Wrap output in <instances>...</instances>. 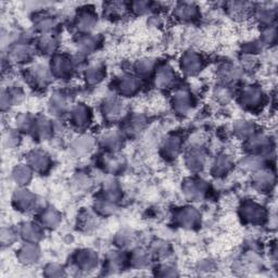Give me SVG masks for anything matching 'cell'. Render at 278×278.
Returning a JSON list of instances; mask_svg holds the SVG:
<instances>
[{"label": "cell", "mask_w": 278, "mask_h": 278, "mask_svg": "<svg viewBox=\"0 0 278 278\" xmlns=\"http://www.w3.org/2000/svg\"><path fill=\"white\" fill-rule=\"evenodd\" d=\"M52 129H54V127H52V125L49 123L48 120L40 119V120L35 122L34 130L36 131V133H37L39 137L46 138L47 136H49L51 134Z\"/></svg>", "instance_id": "30"}, {"label": "cell", "mask_w": 278, "mask_h": 278, "mask_svg": "<svg viewBox=\"0 0 278 278\" xmlns=\"http://www.w3.org/2000/svg\"><path fill=\"white\" fill-rule=\"evenodd\" d=\"M132 9L135 11L137 14H143L146 13L147 11H149L150 9V2L147 1H137V2H133L131 4Z\"/></svg>", "instance_id": "42"}, {"label": "cell", "mask_w": 278, "mask_h": 278, "mask_svg": "<svg viewBox=\"0 0 278 278\" xmlns=\"http://www.w3.org/2000/svg\"><path fill=\"white\" fill-rule=\"evenodd\" d=\"M27 162L31 169L36 172H46L50 166L49 155L40 150L32 151L28 154Z\"/></svg>", "instance_id": "4"}, {"label": "cell", "mask_w": 278, "mask_h": 278, "mask_svg": "<svg viewBox=\"0 0 278 278\" xmlns=\"http://www.w3.org/2000/svg\"><path fill=\"white\" fill-rule=\"evenodd\" d=\"M77 260H78L77 261L78 264L82 266L84 270H89L91 268H94V266L97 264V256L94 252L89 250L80 251Z\"/></svg>", "instance_id": "26"}, {"label": "cell", "mask_w": 278, "mask_h": 278, "mask_svg": "<svg viewBox=\"0 0 278 278\" xmlns=\"http://www.w3.org/2000/svg\"><path fill=\"white\" fill-rule=\"evenodd\" d=\"M175 71L171 67H161L155 73V86H158L159 88H167V87H170L175 82Z\"/></svg>", "instance_id": "11"}, {"label": "cell", "mask_w": 278, "mask_h": 278, "mask_svg": "<svg viewBox=\"0 0 278 278\" xmlns=\"http://www.w3.org/2000/svg\"><path fill=\"white\" fill-rule=\"evenodd\" d=\"M202 67H204V61L195 51H188L182 57L181 68L184 73L188 75H195L201 71Z\"/></svg>", "instance_id": "1"}, {"label": "cell", "mask_w": 278, "mask_h": 278, "mask_svg": "<svg viewBox=\"0 0 278 278\" xmlns=\"http://www.w3.org/2000/svg\"><path fill=\"white\" fill-rule=\"evenodd\" d=\"M12 204L16 208V210L28 212L36 204V197L26 189H19L13 195Z\"/></svg>", "instance_id": "2"}, {"label": "cell", "mask_w": 278, "mask_h": 278, "mask_svg": "<svg viewBox=\"0 0 278 278\" xmlns=\"http://www.w3.org/2000/svg\"><path fill=\"white\" fill-rule=\"evenodd\" d=\"M177 219L182 227L194 228L200 221V215L194 208H185L178 213Z\"/></svg>", "instance_id": "13"}, {"label": "cell", "mask_w": 278, "mask_h": 278, "mask_svg": "<svg viewBox=\"0 0 278 278\" xmlns=\"http://www.w3.org/2000/svg\"><path fill=\"white\" fill-rule=\"evenodd\" d=\"M121 135L117 132H110L102 137L103 146L109 149H114L121 144Z\"/></svg>", "instance_id": "33"}, {"label": "cell", "mask_w": 278, "mask_h": 278, "mask_svg": "<svg viewBox=\"0 0 278 278\" xmlns=\"http://www.w3.org/2000/svg\"><path fill=\"white\" fill-rule=\"evenodd\" d=\"M39 49L43 51V54H54L57 48V40L55 37L49 36V34H46L38 43Z\"/></svg>", "instance_id": "28"}, {"label": "cell", "mask_w": 278, "mask_h": 278, "mask_svg": "<svg viewBox=\"0 0 278 278\" xmlns=\"http://www.w3.org/2000/svg\"><path fill=\"white\" fill-rule=\"evenodd\" d=\"M17 135L14 134V133H8L7 136H4V142L8 143V147H12L15 146L17 143V140H13V139H16Z\"/></svg>", "instance_id": "43"}, {"label": "cell", "mask_w": 278, "mask_h": 278, "mask_svg": "<svg viewBox=\"0 0 278 278\" xmlns=\"http://www.w3.org/2000/svg\"><path fill=\"white\" fill-rule=\"evenodd\" d=\"M251 131H253V124L250 123V121H238L235 125V132L240 137L249 136Z\"/></svg>", "instance_id": "36"}, {"label": "cell", "mask_w": 278, "mask_h": 278, "mask_svg": "<svg viewBox=\"0 0 278 278\" xmlns=\"http://www.w3.org/2000/svg\"><path fill=\"white\" fill-rule=\"evenodd\" d=\"M50 73L51 71L49 72V69L44 67L43 65H37L31 69L30 77L35 84L45 86L50 80Z\"/></svg>", "instance_id": "19"}, {"label": "cell", "mask_w": 278, "mask_h": 278, "mask_svg": "<svg viewBox=\"0 0 278 278\" xmlns=\"http://www.w3.org/2000/svg\"><path fill=\"white\" fill-rule=\"evenodd\" d=\"M71 120L72 123L79 129L88 126L91 121V113L89 111L88 107L84 104H77L76 107L73 108L71 112Z\"/></svg>", "instance_id": "8"}, {"label": "cell", "mask_w": 278, "mask_h": 278, "mask_svg": "<svg viewBox=\"0 0 278 278\" xmlns=\"http://www.w3.org/2000/svg\"><path fill=\"white\" fill-rule=\"evenodd\" d=\"M154 68V62L152 59H142L137 62L136 70L138 74L140 75H147L152 71Z\"/></svg>", "instance_id": "38"}, {"label": "cell", "mask_w": 278, "mask_h": 278, "mask_svg": "<svg viewBox=\"0 0 278 278\" xmlns=\"http://www.w3.org/2000/svg\"><path fill=\"white\" fill-rule=\"evenodd\" d=\"M262 91L254 86H250L243 90L241 95V103L246 108H256L262 101Z\"/></svg>", "instance_id": "15"}, {"label": "cell", "mask_w": 278, "mask_h": 278, "mask_svg": "<svg viewBox=\"0 0 278 278\" xmlns=\"http://www.w3.org/2000/svg\"><path fill=\"white\" fill-rule=\"evenodd\" d=\"M104 67L100 62H94L86 68L85 70V77L89 84L99 83L103 77Z\"/></svg>", "instance_id": "18"}, {"label": "cell", "mask_w": 278, "mask_h": 278, "mask_svg": "<svg viewBox=\"0 0 278 278\" xmlns=\"http://www.w3.org/2000/svg\"><path fill=\"white\" fill-rule=\"evenodd\" d=\"M40 221H42L43 225H45V227L54 228L59 225V223L61 221V216L56 210L47 208L45 212H43L42 217H40Z\"/></svg>", "instance_id": "25"}, {"label": "cell", "mask_w": 278, "mask_h": 278, "mask_svg": "<svg viewBox=\"0 0 278 278\" xmlns=\"http://www.w3.org/2000/svg\"><path fill=\"white\" fill-rule=\"evenodd\" d=\"M15 125L16 130H19L20 132H30L32 129H34L35 121H33L31 117H28L26 114H21L16 118Z\"/></svg>", "instance_id": "32"}, {"label": "cell", "mask_w": 278, "mask_h": 278, "mask_svg": "<svg viewBox=\"0 0 278 278\" xmlns=\"http://www.w3.org/2000/svg\"><path fill=\"white\" fill-rule=\"evenodd\" d=\"M231 162L226 155H221L213 164V173L215 175H223L230 169Z\"/></svg>", "instance_id": "31"}, {"label": "cell", "mask_w": 278, "mask_h": 278, "mask_svg": "<svg viewBox=\"0 0 278 278\" xmlns=\"http://www.w3.org/2000/svg\"><path fill=\"white\" fill-rule=\"evenodd\" d=\"M91 146H92V141L89 140V138H86V137L77 138V140L73 144L74 149L80 153L88 152L91 149Z\"/></svg>", "instance_id": "39"}, {"label": "cell", "mask_w": 278, "mask_h": 278, "mask_svg": "<svg viewBox=\"0 0 278 278\" xmlns=\"http://www.w3.org/2000/svg\"><path fill=\"white\" fill-rule=\"evenodd\" d=\"M21 236L27 242L35 243L42 238V230L36 224L25 223L21 228Z\"/></svg>", "instance_id": "21"}, {"label": "cell", "mask_w": 278, "mask_h": 278, "mask_svg": "<svg viewBox=\"0 0 278 278\" xmlns=\"http://www.w3.org/2000/svg\"><path fill=\"white\" fill-rule=\"evenodd\" d=\"M12 178L13 181L20 185V186H24L28 184L32 178V169L28 164H19L15 166V169L12 172Z\"/></svg>", "instance_id": "20"}, {"label": "cell", "mask_w": 278, "mask_h": 278, "mask_svg": "<svg viewBox=\"0 0 278 278\" xmlns=\"http://www.w3.org/2000/svg\"><path fill=\"white\" fill-rule=\"evenodd\" d=\"M139 80L135 76H131V75H124L123 77H121L118 83V89L121 92V95L124 96H133L135 95L139 89Z\"/></svg>", "instance_id": "14"}, {"label": "cell", "mask_w": 278, "mask_h": 278, "mask_svg": "<svg viewBox=\"0 0 278 278\" xmlns=\"http://www.w3.org/2000/svg\"><path fill=\"white\" fill-rule=\"evenodd\" d=\"M198 13V7L191 2L178 3L175 7V10H174V14H175L176 19L182 22H190L196 20Z\"/></svg>", "instance_id": "6"}, {"label": "cell", "mask_w": 278, "mask_h": 278, "mask_svg": "<svg viewBox=\"0 0 278 278\" xmlns=\"http://www.w3.org/2000/svg\"><path fill=\"white\" fill-rule=\"evenodd\" d=\"M78 45L82 51H90L97 47L98 39L95 36H91L90 34H85V36L79 40Z\"/></svg>", "instance_id": "35"}, {"label": "cell", "mask_w": 278, "mask_h": 278, "mask_svg": "<svg viewBox=\"0 0 278 278\" xmlns=\"http://www.w3.org/2000/svg\"><path fill=\"white\" fill-rule=\"evenodd\" d=\"M256 185L260 189L269 187L271 185V177L269 173H260L256 177Z\"/></svg>", "instance_id": "41"}, {"label": "cell", "mask_w": 278, "mask_h": 278, "mask_svg": "<svg viewBox=\"0 0 278 278\" xmlns=\"http://www.w3.org/2000/svg\"><path fill=\"white\" fill-rule=\"evenodd\" d=\"M226 8L230 16H233L234 19H242V16H245L248 11H249V3L247 2H240V1H235V2H228L226 4Z\"/></svg>", "instance_id": "23"}, {"label": "cell", "mask_w": 278, "mask_h": 278, "mask_svg": "<svg viewBox=\"0 0 278 278\" xmlns=\"http://www.w3.org/2000/svg\"><path fill=\"white\" fill-rule=\"evenodd\" d=\"M104 193H106L107 198L110 201H113V199H118L121 194L119 185L113 181L106 183V185H104Z\"/></svg>", "instance_id": "37"}, {"label": "cell", "mask_w": 278, "mask_h": 278, "mask_svg": "<svg viewBox=\"0 0 278 278\" xmlns=\"http://www.w3.org/2000/svg\"><path fill=\"white\" fill-rule=\"evenodd\" d=\"M33 52L34 50L30 45L16 44L11 48L8 55V60L14 63H24L33 57Z\"/></svg>", "instance_id": "5"}, {"label": "cell", "mask_w": 278, "mask_h": 278, "mask_svg": "<svg viewBox=\"0 0 278 278\" xmlns=\"http://www.w3.org/2000/svg\"><path fill=\"white\" fill-rule=\"evenodd\" d=\"M241 216L245 218V221L250 223H256L262 221L264 218V210L257 204L253 202H248L241 208Z\"/></svg>", "instance_id": "12"}, {"label": "cell", "mask_w": 278, "mask_h": 278, "mask_svg": "<svg viewBox=\"0 0 278 278\" xmlns=\"http://www.w3.org/2000/svg\"><path fill=\"white\" fill-rule=\"evenodd\" d=\"M237 73H238V70L229 65H226L221 68V76L224 79H227V80L235 79L237 77Z\"/></svg>", "instance_id": "40"}, {"label": "cell", "mask_w": 278, "mask_h": 278, "mask_svg": "<svg viewBox=\"0 0 278 278\" xmlns=\"http://www.w3.org/2000/svg\"><path fill=\"white\" fill-rule=\"evenodd\" d=\"M97 24V16L94 11H91L89 8L87 10L80 11L76 19V27L80 32L88 33L91 30H94L95 25Z\"/></svg>", "instance_id": "9"}, {"label": "cell", "mask_w": 278, "mask_h": 278, "mask_svg": "<svg viewBox=\"0 0 278 278\" xmlns=\"http://www.w3.org/2000/svg\"><path fill=\"white\" fill-rule=\"evenodd\" d=\"M126 9V5L122 2H109L106 4V14L112 19H117L123 16Z\"/></svg>", "instance_id": "27"}, {"label": "cell", "mask_w": 278, "mask_h": 278, "mask_svg": "<svg viewBox=\"0 0 278 278\" xmlns=\"http://www.w3.org/2000/svg\"><path fill=\"white\" fill-rule=\"evenodd\" d=\"M102 112L103 115L110 121H114L119 118L124 112V106L117 98H109L106 99L102 104Z\"/></svg>", "instance_id": "7"}, {"label": "cell", "mask_w": 278, "mask_h": 278, "mask_svg": "<svg viewBox=\"0 0 278 278\" xmlns=\"http://www.w3.org/2000/svg\"><path fill=\"white\" fill-rule=\"evenodd\" d=\"M51 74L59 77H67L73 71V61L65 56L56 57L54 62H51Z\"/></svg>", "instance_id": "3"}, {"label": "cell", "mask_w": 278, "mask_h": 278, "mask_svg": "<svg viewBox=\"0 0 278 278\" xmlns=\"http://www.w3.org/2000/svg\"><path fill=\"white\" fill-rule=\"evenodd\" d=\"M205 184L201 181H195V179H189L184 185V193L187 198L191 200H199L202 198L205 194Z\"/></svg>", "instance_id": "16"}, {"label": "cell", "mask_w": 278, "mask_h": 278, "mask_svg": "<svg viewBox=\"0 0 278 278\" xmlns=\"http://www.w3.org/2000/svg\"><path fill=\"white\" fill-rule=\"evenodd\" d=\"M187 165L190 170L193 171H199L205 166L206 163V156L205 154L198 151V150H194L187 155Z\"/></svg>", "instance_id": "22"}, {"label": "cell", "mask_w": 278, "mask_h": 278, "mask_svg": "<svg viewBox=\"0 0 278 278\" xmlns=\"http://www.w3.org/2000/svg\"><path fill=\"white\" fill-rule=\"evenodd\" d=\"M162 148H163L164 153L167 156H175L179 152V149H181V141L176 137H171L166 139Z\"/></svg>", "instance_id": "29"}, {"label": "cell", "mask_w": 278, "mask_h": 278, "mask_svg": "<svg viewBox=\"0 0 278 278\" xmlns=\"http://www.w3.org/2000/svg\"><path fill=\"white\" fill-rule=\"evenodd\" d=\"M191 104H193V99L187 90H177L173 95V107L176 112L181 114L187 113L191 109Z\"/></svg>", "instance_id": "10"}, {"label": "cell", "mask_w": 278, "mask_h": 278, "mask_svg": "<svg viewBox=\"0 0 278 278\" xmlns=\"http://www.w3.org/2000/svg\"><path fill=\"white\" fill-rule=\"evenodd\" d=\"M39 257V250L37 246H35L33 242H27L25 246H23L19 251V259L21 262L31 264L36 262Z\"/></svg>", "instance_id": "17"}, {"label": "cell", "mask_w": 278, "mask_h": 278, "mask_svg": "<svg viewBox=\"0 0 278 278\" xmlns=\"http://www.w3.org/2000/svg\"><path fill=\"white\" fill-rule=\"evenodd\" d=\"M36 25H37L39 31L48 33L51 30H54V28L57 26V21H56L55 17H52V16H48V15L47 16H42L37 21Z\"/></svg>", "instance_id": "34"}, {"label": "cell", "mask_w": 278, "mask_h": 278, "mask_svg": "<svg viewBox=\"0 0 278 278\" xmlns=\"http://www.w3.org/2000/svg\"><path fill=\"white\" fill-rule=\"evenodd\" d=\"M50 112L56 115H60L66 111L68 108L67 99L61 94H56L51 97V100L49 102Z\"/></svg>", "instance_id": "24"}]
</instances>
